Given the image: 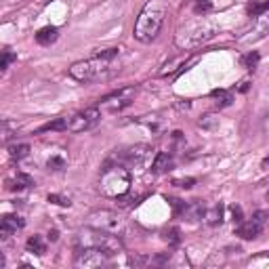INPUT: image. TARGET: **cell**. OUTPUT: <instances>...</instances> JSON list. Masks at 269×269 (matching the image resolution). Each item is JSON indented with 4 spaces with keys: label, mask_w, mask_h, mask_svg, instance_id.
<instances>
[{
    "label": "cell",
    "mask_w": 269,
    "mask_h": 269,
    "mask_svg": "<svg viewBox=\"0 0 269 269\" xmlns=\"http://www.w3.org/2000/svg\"><path fill=\"white\" fill-rule=\"evenodd\" d=\"M120 57V48H103L95 57L76 61L69 67V76L78 82H97L105 80L112 74H116L120 67H116V59Z\"/></svg>",
    "instance_id": "cell-1"
},
{
    "label": "cell",
    "mask_w": 269,
    "mask_h": 269,
    "mask_svg": "<svg viewBox=\"0 0 269 269\" xmlns=\"http://www.w3.org/2000/svg\"><path fill=\"white\" fill-rule=\"evenodd\" d=\"M166 15H168V6L164 4V0H149L137 17L133 36L143 44L152 42L154 38L160 34Z\"/></svg>",
    "instance_id": "cell-2"
},
{
    "label": "cell",
    "mask_w": 269,
    "mask_h": 269,
    "mask_svg": "<svg viewBox=\"0 0 269 269\" xmlns=\"http://www.w3.org/2000/svg\"><path fill=\"white\" fill-rule=\"evenodd\" d=\"M217 23L211 19H204V15L196 21H189L183 27L177 29L175 34V44L181 48V51H192V48L202 46L204 42H208L211 38H215L217 34Z\"/></svg>",
    "instance_id": "cell-3"
},
{
    "label": "cell",
    "mask_w": 269,
    "mask_h": 269,
    "mask_svg": "<svg viewBox=\"0 0 269 269\" xmlns=\"http://www.w3.org/2000/svg\"><path fill=\"white\" fill-rule=\"evenodd\" d=\"M99 192L105 198H120L131 192V171L124 164H105L101 179H99Z\"/></svg>",
    "instance_id": "cell-4"
},
{
    "label": "cell",
    "mask_w": 269,
    "mask_h": 269,
    "mask_svg": "<svg viewBox=\"0 0 269 269\" xmlns=\"http://www.w3.org/2000/svg\"><path fill=\"white\" fill-rule=\"evenodd\" d=\"M78 248L80 246H93V248H101V251L109 253V255H118L124 251V244L120 240V236L116 234H109V232H103V229H97V227H91L88 229H82L78 234Z\"/></svg>",
    "instance_id": "cell-5"
},
{
    "label": "cell",
    "mask_w": 269,
    "mask_h": 269,
    "mask_svg": "<svg viewBox=\"0 0 269 269\" xmlns=\"http://www.w3.org/2000/svg\"><path fill=\"white\" fill-rule=\"evenodd\" d=\"M88 225L97 227V229H103V232L109 234H116V236H124L128 232V221L116 211H95L88 215Z\"/></svg>",
    "instance_id": "cell-6"
},
{
    "label": "cell",
    "mask_w": 269,
    "mask_h": 269,
    "mask_svg": "<svg viewBox=\"0 0 269 269\" xmlns=\"http://www.w3.org/2000/svg\"><path fill=\"white\" fill-rule=\"evenodd\" d=\"M152 145L147 143H137V145H128L124 149H120V152H116L112 156V160H116L118 164H124L126 168H133V166H143L149 156H152Z\"/></svg>",
    "instance_id": "cell-7"
},
{
    "label": "cell",
    "mask_w": 269,
    "mask_h": 269,
    "mask_svg": "<svg viewBox=\"0 0 269 269\" xmlns=\"http://www.w3.org/2000/svg\"><path fill=\"white\" fill-rule=\"evenodd\" d=\"M114 255H109L101 248H93V246H80L76 251L74 257V265L80 269H95V267H103L109 263V259Z\"/></svg>",
    "instance_id": "cell-8"
},
{
    "label": "cell",
    "mask_w": 269,
    "mask_h": 269,
    "mask_svg": "<svg viewBox=\"0 0 269 269\" xmlns=\"http://www.w3.org/2000/svg\"><path fill=\"white\" fill-rule=\"evenodd\" d=\"M135 95H137V88H135V86L118 88V91L105 95V97L101 99V105H99V107L107 109V112H120V109L128 107V105L135 101Z\"/></svg>",
    "instance_id": "cell-9"
},
{
    "label": "cell",
    "mask_w": 269,
    "mask_h": 269,
    "mask_svg": "<svg viewBox=\"0 0 269 269\" xmlns=\"http://www.w3.org/2000/svg\"><path fill=\"white\" fill-rule=\"evenodd\" d=\"M99 120H101V107H86L84 112H78L76 116L69 118V128L72 133H84L88 128H93Z\"/></svg>",
    "instance_id": "cell-10"
},
{
    "label": "cell",
    "mask_w": 269,
    "mask_h": 269,
    "mask_svg": "<svg viewBox=\"0 0 269 269\" xmlns=\"http://www.w3.org/2000/svg\"><path fill=\"white\" fill-rule=\"evenodd\" d=\"M265 221H267V213L265 211H259V213H255V217L251 219V221L238 223L236 236H240L242 240H255V238H259V234L263 232Z\"/></svg>",
    "instance_id": "cell-11"
},
{
    "label": "cell",
    "mask_w": 269,
    "mask_h": 269,
    "mask_svg": "<svg viewBox=\"0 0 269 269\" xmlns=\"http://www.w3.org/2000/svg\"><path fill=\"white\" fill-rule=\"evenodd\" d=\"M265 36H269V17L259 19L251 32H246V36H240L238 40L244 42V44H251V42H257V40H263Z\"/></svg>",
    "instance_id": "cell-12"
},
{
    "label": "cell",
    "mask_w": 269,
    "mask_h": 269,
    "mask_svg": "<svg viewBox=\"0 0 269 269\" xmlns=\"http://www.w3.org/2000/svg\"><path fill=\"white\" fill-rule=\"evenodd\" d=\"M25 225V221L21 217H17V215H4L2 217V223H0V236L4 238H11L13 234H17V229H21Z\"/></svg>",
    "instance_id": "cell-13"
},
{
    "label": "cell",
    "mask_w": 269,
    "mask_h": 269,
    "mask_svg": "<svg viewBox=\"0 0 269 269\" xmlns=\"http://www.w3.org/2000/svg\"><path fill=\"white\" fill-rule=\"evenodd\" d=\"M204 215H206V208H204V204L202 202H189L187 206H185V211H183V219L185 221H189V223H198V221H202L204 219Z\"/></svg>",
    "instance_id": "cell-14"
},
{
    "label": "cell",
    "mask_w": 269,
    "mask_h": 269,
    "mask_svg": "<svg viewBox=\"0 0 269 269\" xmlns=\"http://www.w3.org/2000/svg\"><path fill=\"white\" fill-rule=\"evenodd\" d=\"M57 38H59V29L55 25H46V27L36 32V42L40 46H51Z\"/></svg>",
    "instance_id": "cell-15"
},
{
    "label": "cell",
    "mask_w": 269,
    "mask_h": 269,
    "mask_svg": "<svg viewBox=\"0 0 269 269\" xmlns=\"http://www.w3.org/2000/svg\"><path fill=\"white\" fill-rule=\"evenodd\" d=\"M171 168H173V156L168 154V152H160V154L154 158V162H152V173L160 175V173L171 171Z\"/></svg>",
    "instance_id": "cell-16"
},
{
    "label": "cell",
    "mask_w": 269,
    "mask_h": 269,
    "mask_svg": "<svg viewBox=\"0 0 269 269\" xmlns=\"http://www.w3.org/2000/svg\"><path fill=\"white\" fill-rule=\"evenodd\" d=\"M223 213H225L223 204H215L213 208H208L206 215H204V221H206V225H211V227H215V225H221V223H223Z\"/></svg>",
    "instance_id": "cell-17"
},
{
    "label": "cell",
    "mask_w": 269,
    "mask_h": 269,
    "mask_svg": "<svg viewBox=\"0 0 269 269\" xmlns=\"http://www.w3.org/2000/svg\"><path fill=\"white\" fill-rule=\"evenodd\" d=\"M32 185H34V179L25 173H19L13 181H8V189H11V192H23V189L32 187Z\"/></svg>",
    "instance_id": "cell-18"
},
{
    "label": "cell",
    "mask_w": 269,
    "mask_h": 269,
    "mask_svg": "<svg viewBox=\"0 0 269 269\" xmlns=\"http://www.w3.org/2000/svg\"><path fill=\"white\" fill-rule=\"evenodd\" d=\"M25 248H27V253H32V255H38V257H42L46 253V244L42 240V236H32L29 240L25 242Z\"/></svg>",
    "instance_id": "cell-19"
},
{
    "label": "cell",
    "mask_w": 269,
    "mask_h": 269,
    "mask_svg": "<svg viewBox=\"0 0 269 269\" xmlns=\"http://www.w3.org/2000/svg\"><path fill=\"white\" fill-rule=\"evenodd\" d=\"M69 128V118H55V120L46 122L44 126L38 128V133H46V131H67Z\"/></svg>",
    "instance_id": "cell-20"
},
{
    "label": "cell",
    "mask_w": 269,
    "mask_h": 269,
    "mask_svg": "<svg viewBox=\"0 0 269 269\" xmlns=\"http://www.w3.org/2000/svg\"><path fill=\"white\" fill-rule=\"evenodd\" d=\"M211 95H213V99H217L219 107H227V105H232V101H234V95L229 91H225V88H215Z\"/></svg>",
    "instance_id": "cell-21"
},
{
    "label": "cell",
    "mask_w": 269,
    "mask_h": 269,
    "mask_svg": "<svg viewBox=\"0 0 269 269\" xmlns=\"http://www.w3.org/2000/svg\"><path fill=\"white\" fill-rule=\"evenodd\" d=\"M219 116H215V114H204L200 120H198V126L200 128H204V131H217L219 128Z\"/></svg>",
    "instance_id": "cell-22"
},
{
    "label": "cell",
    "mask_w": 269,
    "mask_h": 269,
    "mask_svg": "<svg viewBox=\"0 0 269 269\" xmlns=\"http://www.w3.org/2000/svg\"><path fill=\"white\" fill-rule=\"evenodd\" d=\"M29 154V145L27 143H15V145H8V156L13 160H23V158Z\"/></svg>",
    "instance_id": "cell-23"
},
{
    "label": "cell",
    "mask_w": 269,
    "mask_h": 269,
    "mask_svg": "<svg viewBox=\"0 0 269 269\" xmlns=\"http://www.w3.org/2000/svg\"><path fill=\"white\" fill-rule=\"evenodd\" d=\"M246 11L251 17H263L269 11V2H251L246 6Z\"/></svg>",
    "instance_id": "cell-24"
},
{
    "label": "cell",
    "mask_w": 269,
    "mask_h": 269,
    "mask_svg": "<svg viewBox=\"0 0 269 269\" xmlns=\"http://www.w3.org/2000/svg\"><path fill=\"white\" fill-rule=\"evenodd\" d=\"M162 238H164V242H166L168 246H177L179 242H181V236H179V229H177V227L166 229V232L162 234Z\"/></svg>",
    "instance_id": "cell-25"
},
{
    "label": "cell",
    "mask_w": 269,
    "mask_h": 269,
    "mask_svg": "<svg viewBox=\"0 0 269 269\" xmlns=\"http://www.w3.org/2000/svg\"><path fill=\"white\" fill-rule=\"evenodd\" d=\"M213 11V2L211 0H194V13L196 15H206Z\"/></svg>",
    "instance_id": "cell-26"
},
{
    "label": "cell",
    "mask_w": 269,
    "mask_h": 269,
    "mask_svg": "<svg viewBox=\"0 0 269 269\" xmlns=\"http://www.w3.org/2000/svg\"><path fill=\"white\" fill-rule=\"evenodd\" d=\"M15 59H17V55H15L13 51H8V48H4V51H2V61H0V69H2V72H6L8 65H11Z\"/></svg>",
    "instance_id": "cell-27"
},
{
    "label": "cell",
    "mask_w": 269,
    "mask_h": 269,
    "mask_svg": "<svg viewBox=\"0 0 269 269\" xmlns=\"http://www.w3.org/2000/svg\"><path fill=\"white\" fill-rule=\"evenodd\" d=\"M168 200V204L173 206V213H175V217H181L183 215V211H185V202L183 200H179V198H166Z\"/></svg>",
    "instance_id": "cell-28"
},
{
    "label": "cell",
    "mask_w": 269,
    "mask_h": 269,
    "mask_svg": "<svg viewBox=\"0 0 269 269\" xmlns=\"http://www.w3.org/2000/svg\"><path fill=\"white\" fill-rule=\"evenodd\" d=\"M48 168H51V171H63V168H65V160H63L61 156L48 158Z\"/></svg>",
    "instance_id": "cell-29"
},
{
    "label": "cell",
    "mask_w": 269,
    "mask_h": 269,
    "mask_svg": "<svg viewBox=\"0 0 269 269\" xmlns=\"http://www.w3.org/2000/svg\"><path fill=\"white\" fill-rule=\"evenodd\" d=\"M48 202H53V204H59V206H69L72 204V200L61 194H48Z\"/></svg>",
    "instance_id": "cell-30"
},
{
    "label": "cell",
    "mask_w": 269,
    "mask_h": 269,
    "mask_svg": "<svg viewBox=\"0 0 269 269\" xmlns=\"http://www.w3.org/2000/svg\"><path fill=\"white\" fill-rule=\"evenodd\" d=\"M244 65H246L248 69H255V67L259 65V53H257V51L248 53V55L244 57Z\"/></svg>",
    "instance_id": "cell-31"
},
{
    "label": "cell",
    "mask_w": 269,
    "mask_h": 269,
    "mask_svg": "<svg viewBox=\"0 0 269 269\" xmlns=\"http://www.w3.org/2000/svg\"><path fill=\"white\" fill-rule=\"evenodd\" d=\"M229 213H232V221L234 223H242L244 221V213H242V206H232L229 208Z\"/></svg>",
    "instance_id": "cell-32"
},
{
    "label": "cell",
    "mask_w": 269,
    "mask_h": 269,
    "mask_svg": "<svg viewBox=\"0 0 269 269\" xmlns=\"http://www.w3.org/2000/svg\"><path fill=\"white\" fill-rule=\"evenodd\" d=\"M194 183H196V179H192V177H187V179H175V181H173V185H177V187H185V189L194 187Z\"/></svg>",
    "instance_id": "cell-33"
},
{
    "label": "cell",
    "mask_w": 269,
    "mask_h": 269,
    "mask_svg": "<svg viewBox=\"0 0 269 269\" xmlns=\"http://www.w3.org/2000/svg\"><path fill=\"white\" fill-rule=\"evenodd\" d=\"M238 91H240V93H246V91H248V80H242L240 86H238Z\"/></svg>",
    "instance_id": "cell-34"
},
{
    "label": "cell",
    "mask_w": 269,
    "mask_h": 269,
    "mask_svg": "<svg viewBox=\"0 0 269 269\" xmlns=\"http://www.w3.org/2000/svg\"><path fill=\"white\" fill-rule=\"evenodd\" d=\"M57 238H59V234L55 232V229H53V232H48V240H51V242H57Z\"/></svg>",
    "instance_id": "cell-35"
},
{
    "label": "cell",
    "mask_w": 269,
    "mask_h": 269,
    "mask_svg": "<svg viewBox=\"0 0 269 269\" xmlns=\"http://www.w3.org/2000/svg\"><path fill=\"white\" fill-rule=\"evenodd\" d=\"M263 166H265V168L269 166V156H267V158H265V160H263Z\"/></svg>",
    "instance_id": "cell-36"
},
{
    "label": "cell",
    "mask_w": 269,
    "mask_h": 269,
    "mask_svg": "<svg viewBox=\"0 0 269 269\" xmlns=\"http://www.w3.org/2000/svg\"><path fill=\"white\" fill-rule=\"evenodd\" d=\"M267 202H269V192H267Z\"/></svg>",
    "instance_id": "cell-37"
},
{
    "label": "cell",
    "mask_w": 269,
    "mask_h": 269,
    "mask_svg": "<svg viewBox=\"0 0 269 269\" xmlns=\"http://www.w3.org/2000/svg\"><path fill=\"white\" fill-rule=\"evenodd\" d=\"M267 2H269V0H267Z\"/></svg>",
    "instance_id": "cell-38"
}]
</instances>
